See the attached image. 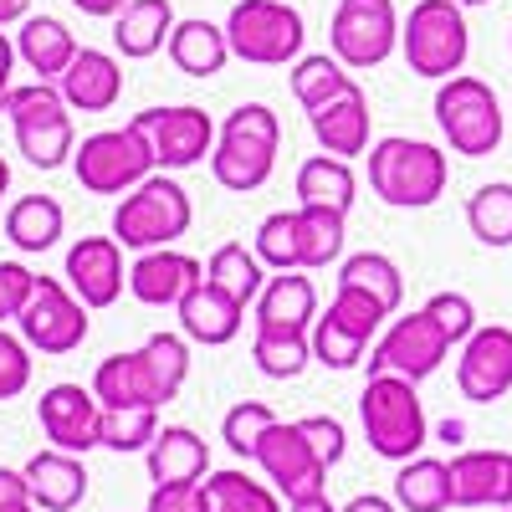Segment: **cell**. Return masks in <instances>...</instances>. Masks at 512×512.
Listing matches in <instances>:
<instances>
[{"label": "cell", "mask_w": 512, "mask_h": 512, "mask_svg": "<svg viewBox=\"0 0 512 512\" xmlns=\"http://www.w3.org/2000/svg\"><path fill=\"white\" fill-rule=\"evenodd\" d=\"M456 390L472 405H492L512 390V328L487 323L466 338L456 359Z\"/></svg>", "instance_id": "cell-17"}, {"label": "cell", "mask_w": 512, "mask_h": 512, "mask_svg": "<svg viewBox=\"0 0 512 512\" xmlns=\"http://www.w3.org/2000/svg\"><path fill=\"white\" fill-rule=\"evenodd\" d=\"M461 11H477V6H492V0H456Z\"/></svg>", "instance_id": "cell-57"}, {"label": "cell", "mask_w": 512, "mask_h": 512, "mask_svg": "<svg viewBox=\"0 0 512 512\" xmlns=\"http://www.w3.org/2000/svg\"><path fill=\"white\" fill-rule=\"evenodd\" d=\"M297 236H303V272H323L333 262H344L349 216L328 205H297Z\"/></svg>", "instance_id": "cell-34"}, {"label": "cell", "mask_w": 512, "mask_h": 512, "mask_svg": "<svg viewBox=\"0 0 512 512\" xmlns=\"http://www.w3.org/2000/svg\"><path fill=\"white\" fill-rule=\"evenodd\" d=\"M195 221V205H190V190L169 175V169H154V175L128 190L113 210V236L128 246V251H159V246H175Z\"/></svg>", "instance_id": "cell-5"}, {"label": "cell", "mask_w": 512, "mask_h": 512, "mask_svg": "<svg viewBox=\"0 0 512 512\" xmlns=\"http://www.w3.org/2000/svg\"><path fill=\"white\" fill-rule=\"evenodd\" d=\"M190 379V338L185 333H149L139 349L108 354L93 369V395L103 410L118 405H169Z\"/></svg>", "instance_id": "cell-1"}, {"label": "cell", "mask_w": 512, "mask_h": 512, "mask_svg": "<svg viewBox=\"0 0 512 512\" xmlns=\"http://www.w3.org/2000/svg\"><path fill=\"white\" fill-rule=\"evenodd\" d=\"M154 169H159L154 149L134 123L98 128V134H88L72 154V175L88 195H128V190H139Z\"/></svg>", "instance_id": "cell-10"}, {"label": "cell", "mask_w": 512, "mask_h": 512, "mask_svg": "<svg viewBox=\"0 0 512 512\" xmlns=\"http://www.w3.org/2000/svg\"><path fill=\"white\" fill-rule=\"evenodd\" d=\"M251 359L267 379H297L313 364V338H308V328H256Z\"/></svg>", "instance_id": "cell-37"}, {"label": "cell", "mask_w": 512, "mask_h": 512, "mask_svg": "<svg viewBox=\"0 0 512 512\" xmlns=\"http://www.w3.org/2000/svg\"><path fill=\"white\" fill-rule=\"evenodd\" d=\"M400 52L415 77L446 82L472 57V26L456 0H415L405 26H400Z\"/></svg>", "instance_id": "cell-8"}, {"label": "cell", "mask_w": 512, "mask_h": 512, "mask_svg": "<svg viewBox=\"0 0 512 512\" xmlns=\"http://www.w3.org/2000/svg\"><path fill=\"white\" fill-rule=\"evenodd\" d=\"M36 282H41V277H36L26 262H0V323L26 313V303L36 297Z\"/></svg>", "instance_id": "cell-47"}, {"label": "cell", "mask_w": 512, "mask_h": 512, "mask_svg": "<svg viewBox=\"0 0 512 512\" xmlns=\"http://www.w3.org/2000/svg\"><path fill=\"white\" fill-rule=\"evenodd\" d=\"M425 313H431V318L446 328L451 344H466V338L482 328V323H477V303H472L466 292H436L431 303H425Z\"/></svg>", "instance_id": "cell-46"}, {"label": "cell", "mask_w": 512, "mask_h": 512, "mask_svg": "<svg viewBox=\"0 0 512 512\" xmlns=\"http://www.w3.org/2000/svg\"><path fill=\"white\" fill-rule=\"evenodd\" d=\"M497 512H512V507H497Z\"/></svg>", "instance_id": "cell-59"}, {"label": "cell", "mask_w": 512, "mask_h": 512, "mask_svg": "<svg viewBox=\"0 0 512 512\" xmlns=\"http://www.w3.org/2000/svg\"><path fill=\"white\" fill-rule=\"evenodd\" d=\"M16 52H21L26 72H36V82H57L82 47H77V36L67 31V21H57V16H26L21 31H16Z\"/></svg>", "instance_id": "cell-27"}, {"label": "cell", "mask_w": 512, "mask_h": 512, "mask_svg": "<svg viewBox=\"0 0 512 512\" xmlns=\"http://www.w3.org/2000/svg\"><path fill=\"white\" fill-rule=\"evenodd\" d=\"M88 303L62 282V277H41L36 282V297L26 303V313L16 318L21 323V338L31 344V354H47V359H62L72 349H82L88 338Z\"/></svg>", "instance_id": "cell-14"}, {"label": "cell", "mask_w": 512, "mask_h": 512, "mask_svg": "<svg viewBox=\"0 0 512 512\" xmlns=\"http://www.w3.org/2000/svg\"><path fill=\"white\" fill-rule=\"evenodd\" d=\"M251 461L262 466V477H267L287 502L313 497V492H328V472H333V466L318 456V446L308 441V431H303L297 420H277L272 431L262 436V446H256Z\"/></svg>", "instance_id": "cell-15"}, {"label": "cell", "mask_w": 512, "mask_h": 512, "mask_svg": "<svg viewBox=\"0 0 512 512\" xmlns=\"http://www.w3.org/2000/svg\"><path fill=\"white\" fill-rule=\"evenodd\" d=\"M180 333L190 338V344H205V349H226L231 338L241 333L246 323V308L236 303L231 292H221L210 277H200L185 297H180Z\"/></svg>", "instance_id": "cell-21"}, {"label": "cell", "mask_w": 512, "mask_h": 512, "mask_svg": "<svg viewBox=\"0 0 512 512\" xmlns=\"http://www.w3.org/2000/svg\"><path fill=\"white\" fill-rule=\"evenodd\" d=\"M359 425H364L369 451L395 466L420 456L425 441H431V420H425V405L415 395V379H400V374H369L359 395Z\"/></svg>", "instance_id": "cell-4"}, {"label": "cell", "mask_w": 512, "mask_h": 512, "mask_svg": "<svg viewBox=\"0 0 512 512\" xmlns=\"http://www.w3.org/2000/svg\"><path fill=\"white\" fill-rule=\"evenodd\" d=\"M400 11L395 0H338V11L328 21V52L344 62L349 72L384 67L400 52Z\"/></svg>", "instance_id": "cell-11"}, {"label": "cell", "mask_w": 512, "mask_h": 512, "mask_svg": "<svg viewBox=\"0 0 512 512\" xmlns=\"http://www.w3.org/2000/svg\"><path fill=\"white\" fill-rule=\"evenodd\" d=\"M313 359L323 364V369H354V364H364V354L374 349L364 333H354L349 323H338L333 313H323V318H313Z\"/></svg>", "instance_id": "cell-41"}, {"label": "cell", "mask_w": 512, "mask_h": 512, "mask_svg": "<svg viewBox=\"0 0 512 512\" xmlns=\"http://www.w3.org/2000/svg\"><path fill=\"white\" fill-rule=\"evenodd\" d=\"M200 277H205V267L190 251L159 246V251H139V262L128 267V292H134L144 308H180V297Z\"/></svg>", "instance_id": "cell-19"}, {"label": "cell", "mask_w": 512, "mask_h": 512, "mask_svg": "<svg viewBox=\"0 0 512 512\" xmlns=\"http://www.w3.org/2000/svg\"><path fill=\"white\" fill-rule=\"evenodd\" d=\"M297 425L308 431V441L318 446V456H323L328 466L344 461V451H349V431H344V420H333V415H303Z\"/></svg>", "instance_id": "cell-48"}, {"label": "cell", "mask_w": 512, "mask_h": 512, "mask_svg": "<svg viewBox=\"0 0 512 512\" xmlns=\"http://www.w3.org/2000/svg\"><path fill=\"white\" fill-rule=\"evenodd\" d=\"M277 425V410L267 405V400H241V405H231L226 410V420H221V441L236 451V456H256V446H262V436Z\"/></svg>", "instance_id": "cell-43"}, {"label": "cell", "mask_w": 512, "mask_h": 512, "mask_svg": "<svg viewBox=\"0 0 512 512\" xmlns=\"http://www.w3.org/2000/svg\"><path fill=\"white\" fill-rule=\"evenodd\" d=\"M149 512H205V492H200V482L154 487L149 492Z\"/></svg>", "instance_id": "cell-49"}, {"label": "cell", "mask_w": 512, "mask_h": 512, "mask_svg": "<svg viewBox=\"0 0 512 512\" xmlns=\"http://www.w3.org/2000/svg\"><path fill=\"white\" fill-rule=\"evenodd\" d=\"M205 492V512H282V492L272 482H256L246 472H210L200 482Z\"/></svg>", "instance_id": "cell-35"}, {"label": "cell", "mask_w": 512, "mask_h": 512, "mask_svg": "<svg viewBox=\"0 0 512 512\" xmlns=\"http://www.w3.org/2000/svg\"><path fill=\"white\" fill-rule=\"evenodd\" d=\"M128 123H134L139 134L149 139L154 164L169 169V175H175V169H195V164H205V154H216V134H221V128L210 123V113L195 108V103L144 108V113H134Z\"/></svg>", "instance_id": "cell-13"}, {"label": "cell", "mask_w": 512, "mask_h": 512, "mask_svg": "<svg viewBox=\"0 0 512 512\" xmlns=\"http://www.w3.org/2000/svg\"><path fill=\"white\" fill-rule=\"evenodd\" d=\"M6 103H11V72H0V113H6Z\"/></svg>", "instance_id": "cell-55"}, {"label": "cell", "mask_w": 512, "mask_h": 512, "mask_svg": "<svg viewBox=\"0 0 512 512\" xmlns=\"http://www.w3.org/2000/svg\"><path fill=\"white\" fill-rule=\"evenodd\" d=\"M251 308H256V328H308L318 318V287L303 272H277L267 277Z\"/></svg>", "instance_id": "cell-29"}, {"label": "cell", "mask_w": 512, "mask_h": 512, "mask_svg": "<svg viewBox=\"0 0 512 512\" xmlns=\"http://www.w3.org/2000/svg\"><path fill=\"white\" fill-rule=\"evenodd\" d=\"M451 338H446V328L425 313V308H415V313H400L390 328H384L379 338H374V349H369V374H400V379H431L446 359H451Z\"/></svg>", "instance_id": "cell-12"}, {"label": "cell", "mask_w": 512, "mask_h": 512, "mask_svg": "<svg viewBox=\"0 0 512 512\" xmlns=\"http://www.w3.org/2000/svg\"><path fill=\"white\" fill-rule=\"evenodd\" d=\"M31 390V344L0 328V405Z\"/></svg>", "instance_id": "cell-45"}, {"label": "cell", "mask_w": 512, "mask_h": 512, "mask_svg": "<svg viewBox=\"0 0 512 512\" xmlns=\"http://www.w3.org/2000/svg\"><path fill=\"white\" fill-rule=\"evenodd\" d=\"M451 180V159L441 144H425V139H405L390 134L369 144V190L395 205V210H425L446 195Z\"/></svg>", "instance_id": "cell-2"}, {"label": "cell", "mask_w": 512, "mask_h": 512, "mask_svg": "<svg viewBox=\"0 0 512 512\" xmlns=\"http://www.w3.org/2000/svg\"><path fill=\"white\" fill-rule=\"evenodd\" d=\"M328 313H333L338 323H349L354 333H364L369 344H374L379 323L390 318V313H384V308L374 303V297H369V292H359V287H338V292H333V303H328Z\"/></svg>", "instance_id": "cell-44"}, {"label": "cell", "mask_w": 512, "mask_h": 512, "mask_svg": "<svg viewBox=\"0 0 512 512\" xmlns=\"http://www.w3.org/2000/svg\"><path fill=\"white\" fill-rule=\"evenodd\" d=\"M175 6L169 0H128L113 16V47L123 62H149L154 52L169 47V31H175Z\"/></svg>", "instance_id": "cell-25"}, {"label": "cell", "mask_w": 512, "mask_h": 512, "mask_svg": "<svg viewBox=\"0 0 512 512\" xmlns=\"http://www.w3.org/2000/svg\"><path fill=\"white\" fill-rule=\"evenodd\" d=\"M205 277L216 282L221 292H231L236 303L246 308V303H256V297H262V287H267V262H262L256 251H246L241 241H226V246L210 251Z\"/></svg>", "instance_id": "cell-38"}, {"label": "cell", "mask_w": 512, "mask_h": 512, "mask_svg": "<svg viewBox=\"0 0 512 512\" xmlns=\"http://www.w3.org/2000/svg\"><path fill=\"white\" fill-rule=\"evenodd\" d=\"M431 113H436L441 139H446L451 154H461V159H487V154H497V144H502V134H507V113H502L497 93L487 88L482 77H472V72L446 77L441 88H436Z\"/></svg>", "instance_id": "cell-6"}, {"label": "cell", "mask_w": 512, "mask_h": 512, "mask_svg": "<svg viewBox=\"0 0 512 512\" xmlns=\"http://www.w3.org/2000/svg\"><path fill=\"white\" fill-rule=\"evenodd\" d=\"M226 41L231 57L251 62V67H292L303 57V11L287 6V0H236L226 16Z\"/></svg>", "instance_id": "cell-9"}, {"label": "cell", "mask_w": 512, "mask_h": 512, "mask_svg": "<svg viewBox=\"0 0 512 512\" xmlns=\"http://www.w3.org/2000/svg\"><path fill=\"white\" fill-rule=\"evenodd\" d=\"M31 482L26 472H11V466H0V512H31Z\"/></svg>", "instance_id": "cell-50"}, {"label": "cell", "mask_w": 512, "mask_h": 512, "mask_svg": "<svg viewBox=\"0 0 512 512\" xmlns=\"http://www.w3.org/2000/svg\"><path fill=\"white\" fill-rule=\"evenodd\" d=\"M277 149H282V123L267 103H241L236 113H226L221 134H216V154H210V175L221 190L251 195L272 180L277 169Z\"/></svg>", "instance_id": "cell-3"}, {"label": "cell", "mask_w": 512, "mask_h": 512, "mask_svg": "<svg viewBox=\"0 0 512 512\" xmlns=\"http://www.w3.org/2000/svg\"><path fill=\"white\" fill-rule=\"evenodd\" d=\"M6 118L16 128V149H21L26 164H36V169L72 164L77 128H72V108H67L57 82H26V88H11Z\"/></svg>", "instance_id": "cell-7"}, {"label": "cell", "mask_w": 512, "mask_h": 512, "mask_svg": "<svg viewBox=\"0 0 512 512\" xmlns=\"http://www.w3.org/2000/svg\"><path fill=\"white\" fill-rule=\"evenodd\" d=\"M272 272H303V236H297V210H272L256 226V246H251Z\"/></svg>", "instance_id": "cell-40"}, {"label": "cell", "mask_w": 512, "mask_h": 512, "mask_svg": "<svg viewBox=\"0 0 512 512\" xmlns=\"http://www.w3.org/2000/svg\"><path fill=\"white\" fill-rule=\"evenodd\" d=\"M338 512H400V502H390V497H379V492H359V497H349Z\"/></svg>", "instance_id": "cell-51"}, {"label": "cell", "mask_w": 512, "mask_h": 512, "mask_svg": "<svg viewBox=\"0 0 512 512\" xmlns=\"http://www.w3.org/2000/svg\"><path fill=\"white\" fill-rule=\"evenodd\" d=\"M400 512H446L451 507V466L436 456H410L395 472Z\"/></svg>", "instance_id": "cell-33"}, {"label": "cell", "mask_w": 512, "mask_h": 512, "mask_svg": "<svg viewBox=\"0 0 512 512\" xmlns=\"http://www.w3.org/2000/svg\"><path fill=\"white\" fill-rule=\"evenodd\" d=\"M287 512H338V507L328 502V492H313V497H297V502H287Z\"/></svg>", "instance_id": "cell-54"}, {"label": "cell", "mask_w": 512, "mask_h": 512, "mask_svg": "<svg viewBox=\"0 0 512 512\" xmlns=\"http://www.w3.org/2000/svg\"><path fill=\"white\" fill-rule=\"evenodd\" d=\"M338 287L369 292L390 318H395L400 303H405V277H400V267H395V256H384V251H354V256H344V262H338Z\"/></svg>", "instance_id": "cell-32"}, {"label": "cell", "mask_w": 512, "mask_h": 512, "mask_svg": "<svg viewBox=\"0 0 512 512\" xmlns=\"http://www.w3.org/2000/svg\"><path fill=\"white\" fill-rule=\"evenodd\" d=\"M164 52L185 77H216L231 62V41H226V26L205 21V16H190V21H180L175 31H169Z\"/></svg>", "instance_id": "cell-28"}, {"label": "cell", "mask_w": 512, "mask_h": 512, "mask_svg": "<svg viewBox=\"0 0 512 512\" xmlns=\"http://www.w3.org/2000/svg\"><path fill=\"white\" fill-rule=\"evenodd\" d=\"M72 6L82 11V16H98V21H113L123 6H128V0H72Z\"/></svg>", "instance_id": "cell-52"}, {"label": "cell", "mask_w": 512, "mask_h": 512, "mask_svg": "<svg viewBox=\"0 0 512 512\" xmlns=\"http://www.w3.org/2000/svg\"><path fill=\"white\" fill-rule=\"evenodd\" d=\"M62 277H67V287L88 308H113L123 282H128V272H123V241L118 236H77L67 246Z\"/></svg>", "instance_id": "cell-18"}, {"label": "cell", "mask_w": 512, "mask_h": 512, "mask_svg": "<svg viewBox=\"0 0 512 512\" xmlns=\"http://www.w3.org/2000/svg\"><path fill=\"white\" fill-rule=\"evenodd\" d=\"M31 512H41V507H31Z\"/></svg>", "instance_id": "cell-60"}, {"label": "cell", "mask_w": 512, "mask_h": 512, "mask_svg": "<svg viewBox=\"0 0 512 512\" xmlns=\"http://www.w3.org/2000/svg\"><path fill=\"white\" fill-rule=\"evenodd\" d=\"M287 82H292V98L303 103L308 113H313V108H323V103H333V98H344L349 88H359L354 72H349L344 62H338L333 52L297 57V62H292V72H287Z\"/></svg>", "instance_id": "cell-36"}, {"label": "cell", "mask_w": 512, "mask_h": 512, "mask_svg": "<svg viewBox=\"0 0 512 512\" xmlns=\"http://www.w3.org/2000/svg\"><path fill=\"white\" fill-rule=\"evenodd\" d=\"M21 472H26L31 502L41 512H72V507H82V497H88V466H82V456H72V451L47 446V451H36Z\"/></svg>", "instance_id": "cell-23"}, {"label": "cell", "mask_w": 512, "mask_h": 512, "mask_svg": "<svg viewBox=\"0 0 512 512\" xmlns=\"http://www.w3.org/2000/svg\"><path fill=\"white\" fill-rule=\"evenodd\" d=\"M31 16V0H0V31L6 26H21Z\"/></svg>", "instance_id": "cell-53"}, {"label": "cell", "mask_w": 512, "mask_h": 512, "mask_svg": "<svg viewBox=\"0 0 512 512\" xmlns=\"http://www.w3.org/2000/svg\"><path fill=\"white\" fill-rule=\"evenodd\" d=\"M36 420H41V436H47L57 451L72 456H88L93 446H103V400L93 395V384H47L36 400Z\"/></svg>", "instance_id": "cell-16"}, {"label": "cell", "mask_w": 512, "mask_h": 512, "mask_svg": "<svg viewBox=\"0 0 512 512\" xmlns=\"http://www.w3.org/2000/svg\"><path fill=\"white\" fill-rule=\"evenodd\" d=\"M451 466V507H512V451H461Z\"/></svg>", "instance_id": "cell-20"}, {"label": "cell", "mask_w": 512, "mask_h": 512, "mask_svg": "<svg viewBox=\"0 0 512 512\" xmlns=\"http://www.w3.org/2000/svg\"><path fill=\"white\" fill-rule=\"evenodd\" d=\"M466 226L482 246H512V185L507 180H492V185H477V195L466 200Z\"/></svg>", "instance_id": "cell-39"}, {"label": "cell", "mask_w": 512, "mask_h": 512, "mask_svg": "<svg viewBox=\"0 0 512 512\" xmlns=\"http://www.w3.org/2000/svg\"><path fill=\"white\" fill-rule=\"evenodd\" d=\"M507 47H512V31H507Z\"/></svg>", "instance_id": "cell-58"}, {"label": "cell", "mask_w": 512, "mask_h": 512, "mask_svg": "<svg viewBox=\"0 0 512 512\" xmlns=\"http://www.w3.org/2000/svg\"><path fill=\"white\" fill-rule=\"evenodd\" d=\"M359 180H354V164L338 159V154H313L303 169H297V205H328V210H354Z\"/></svg>", "instance_id": "cell-31"}, {"label": "cell", "mask_w": 512, "mask_h": 512, "mask_svg": "<svg viewBox=\"0 0 512 512\" xmlns=\"http://www.w3.org/2000/svg\"><path fill=\"white\" fill-rule=\"evenodd\" d=\"M67 231V210L52 200V195H21L11 210H6V241L26 256H41L52 251Z\"/></svg>", "instance_id": "cell-30"}, {"label": "cell", "mask_w": 512, "mask_h": 512, "mask_svg": "<svg viewBox=\"0 0 512 512\" xmlns=\"http://www.w3.org/2000/svg\"><path fill=\"white\" fill-rule=\"evenodd\" d=\"M308 123H313V139H318L323 154H338V159L369 154V98H364V88H349L344 98L313 108Z\"/></svg>", "instance_id": "cell-24"}, {"label": "cell", "mask_w": 512, "mask_h": 512, "mask_svg": "<svg viewBox=\"0 0 512 512\" xmlns=\"http://www.w3.org/2000/svg\"><path fill=\"white\" fill-rule=\"evenodd\" d=\"M149 461V482L154 487H175V482H205L210 477V446L190 431V425H164L154 446L144 451Z\"/></svg>", "instance_id": "cell-26"}, {"label": "cell", "mask_w": 512, "mask_h": 512, "mask_svg": "<svg viewBox=\"0 0 512 512\" xmlns=\"http://www.w3.org/2000/svg\"><path fill=\"white\" fill-rule=\"evenodd\" d=\"M11 190V164H6V154H0V195Z\"/></svg>", "instance_id": "cell-56"}, {"label": "cell", "mask_w": 512, "mask_h": 512, "mask_svg": "<svg viewBox=\"0 0 512 512\" xmlns=\"http://www.w3.org/2000/svg\"><path fill=\"white\" fill-rule=\"evenodd\" d=\"M57 88H62V98H67L72 113H108L123 98V62L113 52L82 47L72 57V67L57 77Z\"/></svg>", "instance_id": "cell-22"}, {"label": "cell", "mask_w": 512, "mask_h": 512, "mask_svg": "<svg viewBox=\"0 0 512 512\" xmlns=\"http://www.w3.org/2000/svg\"><path fill=\"white\" fill-rule=\"evenodd\" d=\"M159 436V410L154 405H118L103 410V446L128 456V451H149Z\"/></svg>", "instance_id": "cell-42"}]
</instances>
